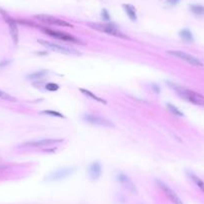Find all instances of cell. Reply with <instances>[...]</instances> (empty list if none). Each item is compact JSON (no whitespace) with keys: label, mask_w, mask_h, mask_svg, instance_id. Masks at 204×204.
Wrapping results in <instances>:
<instances>
[{"label":"cell","mask_w":204,"mask_h":204,"mask_svg":"<svg viewBox=\"0 0 204 204\" xmlns=\"http://www.w3.org/2000/svg\"><path fill=\"white\" fill-rule=\"evenodd\" d=\"M167 84L169 85L170 88H172L173 90L177 92L180 97L185 99L186 101H188L192 104H195V105L204 106V96L203 95L191 89H188V88H186L182 85L173 83V82L167 81Z\"/></svg>","instance_id":"6da1fadb"},{"label":"cell","mask_w":204,"mask_h":204,"mask_svg":"<svg viewBox=\"0 0 204 204\" xmlns=\"http://www.w3.org/2000/svg\"><path fill=\"white\" fill-rule=\"evenodd\" d=\"M167 53L169 55H172L174 57H177L181 60H183V61L187 62L188 64H191L193 66H197V67H202L204 65L199 59H197L196 57L192 56V55L186 53V52H183V51H180V50H168Z\"/></svg>","instance_id":"52a82bcc"},{"label":"cell","mask_w":204,"mask_h":204,"mask_svg":"<svg viewBox=\"0 0 204 204\" xmlns=\"http://www.w3.org/2000/svg\"><path fill=\"white\" fill-rule=\"evenodd\" d=\"M101 17L104 21H110V14L108 12V10L107 9H102L101 11Z\"/></svg>","instance_id":"cb8c5ba5"},{"label":"cell","mask_w":204,"mask_h":204,"mask_svg":"<svg viewBox=\"0 0 204 204\" xmlns=\"http://www.w3.org/2000/svg\"><path fill=\"white\" fill-rule=\"evenodd\" d=\"M102 174V166L100 162L94 161L88 166V175L91 180H97Z\"/></svg>","instance_id":"4fadbf2b"},{"label":"cell","mask_w":204,"mask_h":204,"mask_svg":"<svg viewBox=\"0 0 204 204\" xmlns=\"http://www.w3.org/2000/svg\"><path fill=\"white\" fill-rule=\"evenodd\" d=\"M186 173H187V176L189 177V179L198 187V189H199L200 191H202L203 193H204V181L200 177H198V176L195 173H193V172L187 171Z\"/></svg>","instance_id":"5bb4252c"},{"label":"cell","mask_w":204,"mask_h":204,"mask_svg":"<svg viewBox=\"0 0 204 204\" xmlns=\"http://www.w3.org/2000/svg\"><path fill=\"white\" fill-rule=\"evenodd\" d=\"M34 18L37 19L38 21L42 22V23H46L49 25H56V26H61V27H72V25L68 23V22H66L62 19L56 18L51 15L39 14V15H35Z\"/></svg>","instance_id":"9c48e42d"},{"label":"cell","mask_w":204,"mask_h":204,"mask_svg":"<svg viewBox=\"0 0 204 204\" xmlns=\"http://www.w3.org/2000/svg\"><path fill=\"white\" fill-rule=\"evenodd\" d=\"M0 98H2V99H4V100H7V101H12V102L17 101L15 97L11 96L10 94H7L6 92L1 91V90H0Z\"/></svg>","instance_id":"7402d4cb"},{"label":"cell","mask_w":204,"mask_h":204,"mask_svg":"<svg viewBox=\"0 0 204 204\" xmlns=\"http://www.w3.org/2000/svg\"><path fill=\"white\" fill-rule=\"evenodd\" d=\"M45 89L48 90V91H57L59 89V85L56 84V83H47L45 84Z\"/></svg>","instance_id":"603a6c76"},{"label":"cell","mask_w":204,"mask_h":204,"mask_svg":"<svg viewBox=\"0 0 204 204\" xmlns=\"http://www.w3.org/2000/svg\"><path fill=\"white\" fill-rule=\"evenodd\" d=\"M122 7L125 10V12H126V14H127V16L129 17V19L131 21H133V22H136L137 21V14H136L135 8L132 6V5H130V4H123Z\"/></svg>","instance_id":"9a60e30c"},{"label":"cell","mask_w":204,"mask_h":204,"mask_svg":"<svg viewBox=\"0 0 204 204\" xmlns=\"http://www.w3.org/2000/svg\"><path fill=\"white\" fill-rule=\"evenodd\" d=\"M92 29L97 30L99 32L106 33L108 35H111L114 37H118L120 39H129V37L124 34L123 32H121L115 24L113 23H88L87 24Z\"/></svg>","instance_id":"7a4b0ae2"},{"label":"cell","mask_w":204,"mask_h":204,"mask_svg":"<svg viewBox=\"0 0 204 204\" xmlns=\"http://www.w3.org/2000/svg\"><path fill=\"white\" fill-rule=\"evenodd\" d=\"M189 10L194 15H197V16H203L204 15V6L203 5L192 4L189 6Z\"/></svg>","instance_id":"d6986e66"},{"label":"cell","mask_w":204,"mask_h":204,"mask_svg":"<svg viewBox=\"0 0 204 204\" xmlns=\"http://www.w3.org/2000/svg\"><path fill=\"white\" fill-rule=\"evenodd\" d=\"M83 120L86 123L96 126H103V127H115L114 123L111 120H109L105 117L98 116V115L93 114H85L83 115Z\"/></svg>","instance_id":"8992f818"},{"label":"cell","mask_w":204,"mask_h":204,"mask_svg":"<svg viewBox=\"0 0 204 204\" xmlns=\"http://www.w3.org/2000/svg\"><path fill=\"white\" fill-rule=\"evenodd\" d=\"M42 31L45 33V34L56 38L58 40H62V41H66V42H73V43H78V44H82V41H80L78 38H76L72 35L68 34V33L65 32H60L57 30L54 29H50V28H44V27H41Z\"/></svg>","instance_id":"5b68a950"},{"label":"cell","mask_w":204,"mask_h":204,"mask_svg":"<svg viewBox=\"0 0 204 204\" xmlns=\"http://www.w3.org/2000/svg\"><path fill=\"white\" fill-rule=\"evenodd\" d=\"M151 88H152V90L154 91L155 94H159V93H160V87H159L157 84H152Z\"/></svg>","instance_id":"484cf974"},{"label":"cell","mask_w":204,"mask_h":204,"mask_svg":"<svg viewBox=\"0 0 204 204\" xmlns=\"http://www.w3.org/2000/svg\"><path fill=\"white\" fill-rule=\"evenodd\" d=\"M48 74V71L47 70H39V71H36V72H33L31 74L27 75V79H30V80H39L44 78L46 75Z\"/></svg>","instance_id":"ac0fdd59"},{"label":"cell","mask_w":204,"mask_h":204,"mask_svg":"<svg viewBox=\"0 0 204 204\" xmlns=\"http://www.w3.org/2000/svg\"><path fill=\"white\" fill-rule=\"evenodd\" d=\"M179 36L182 38V40L186 42H193L194 41V36L192 34V32L188 28H184L179 32Z\"/></svg>","instance_id":"e0dca14e"},{"label":"cell","mask_w":204,"mask_h":204,"mask_svg":"<svg viewBox=\"0 0 204 204\" xmlns=\"http://www.w3.org/2000/svg\"><path fill=\"white\" fill-rule=\"evenodd\" d=\"M79 90H80V92H81V93H83L84 95H86V96H88L89 98L93 99V100H95L96 102H99V103H103V104H107V102H106L105 99H103V98H101V97H98L97 95H95L94 93H92V92H91V91H89V90L84 89V88H80Z\"/></svg>","instance_id":"2e32d148"},{"label":"cell","mask_w":204,"mask_h":204,"mask_svg":"<svg viewBox=\"0 0 204 204\" xmlns=\"http://www.w3.org/2000/svg\"><path fill=\"white\" fill-rule=\"evenodd\" d=\"M155 182H156V184H157V186L159 187V188L162 190L163 193L167 196L168 199L171 201L173 204H183L182 200H181L180 197L176 194V192L173 189L170 188V187L166 183H164L163 181L159 180V179H156Z\"/></svg>","instance_id":"ba28073f"},{"label":"cell","mask_w":204,"mask_h":204,"mask_svg":"<svg viewBox=\"0 0 204 204\" xmlns=\"http://www.w3.org/2000/svg\"><path fill=\"white\" fill-rule=\"evenodd\" d=\"M167 108H168V110H169L170 112L173 113L174 115H176V116H179V117H183V116H184L183 112H181L177 107L173 105V104L168 103V104H167Z\"/></svg>","instance_id":"44dd1931"},{"label":"cell","mask_w":204,"mask_h":204,"mask_svg":"<svg viewBox=\"0 0 204 204\" xmlns=\"http://www.w3.org/2000/svg\"><path fill=\"white\" fill-rule=\"evenodd\" d=\"M116 178L119 181V183L122 185L124 188H126L128 191H130L131 193H134L137 194L138 193V190H137V187L134 184V182L132 181L127 175L123 172H119L116 175Z\"/></svg>","instance_id":"8fae6325"},{"label":"cell","mask_w":204,"mask_h":204,"mask_svg":"<svg viewBox=\"0 0 204 204\" xmlns=\"http://www.w3.org/2000/svg\"><path fill=\"white\" fill-rule=\"evenodd\" d=\"M40 114L48 115V116L57 117V118H65V116H64L62 113L56 111V110H43V111L40 112Z\"/></svg>","instance_id":"ffe728a7"},{"label":"cell","mask_w":204,"mask_h":204,"mask_svg":"<svg viewBox=\"0 0 204 204\" xmlns=\"http://www.w3.org/2000/svg\"><path fill=\"white\" fill-rule=\"evenodd\" d=\"M180 2V0H166V4L169 6H175Z\"/></svg>","instance_id":"d4e9b609"},{"label":"cell","mask_w":204,"mask_h":204,"mask_svg":"<svg viewBox=\"0 0 204 204\" xmlns=\"http://www.w3.org/2000/svg\"><path fill=\"white\" fill-rule=\"evenodd\" d=\"M0 13H1L2 17L4 18V20L6 21V23L8 24V27H9V32H10V35H11V38H12V41L15 45H17L18 43V37H19V34H18V26H17V22L16 20H14L11 16L6 12V11H4L3 9L0 8Z\"/></svg>","instance_id":"277c9868"},{"label":"cell","mask_w":204,"mask_h":204,"mask_svg":"<svg viewBox=\"0 0 204 204\" xmlns=\"http://www.w3.org/2000/svg\"><path fill=\"white\" fill-rule=\"evenodd\" d=\"M75 171L74 167H64L61 169H58L56 171H54L52 173H50L48 176L45 177L46 181H58L64 179L66 177H68L69 175H71L73 172Z\"/></svg>","instance_id":"30bf717a"},{"label":"cell","mask_w":204,"mask_h":204,"mask_svg":"<svg viewBox=\"0 0 204 204\" xmlns=\"http://www.w3.org/2000/svg\"><path fill=\"white\" fill-rule=\"evenodd\" d=\"M37 42L39 44H41V45L44 46L45 48L49 49V50H52V51H55V52H59V53H62V54H65V55H81V53L78 50L74 49V48L60 45V44L53 43V42L48 41V40L38 39Z\"/></svg>","instance_id":"3957f363"},{"label":"cell","mask_w":204,"mask_h":204,"mask_svg":"<svg viewBox=\"0 0 204 204\" xmlns=\"http://www.w3.org/2000/svg\"><path fill=\"white\" fill-rule=\"evenodd\" d=\"M61 142H63V139H41V140L25 142L23 144L19 145V147H41V146H48V145L55 144V143H61Z\"/></svg>","instance_id":"7c38bea8"},{"label":"cell","mask_w":204,"mask_h":204,"mask_svg":"<svg viewBox=\"0 0 204 204\" xmlns=\"http://www.w3.org/2000/svg\"><path fill=\"white\" fill-rule=\"evenodd\" d=\"M10 62L9 61H2L1 63H0V67H3V66H5V65H8Z\"/></svg>","instance_id":"4316f807"}]
</instances>
